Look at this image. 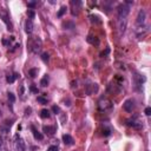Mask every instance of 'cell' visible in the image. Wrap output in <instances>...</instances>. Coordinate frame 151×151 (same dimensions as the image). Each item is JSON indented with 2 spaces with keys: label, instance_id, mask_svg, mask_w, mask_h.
Instances as JSON below:
<instances>
[{
  "label": "cell",
  "instance_id": "cell-31",
  "mask_svg": "<svg viewBox=\"0 0 151 151\" xmlns=\"http://www.w3.org/2000/svg\"><path fill=\"white\" fill-rule=\"evenodd\" d=\"M30 90H31L32 92H34V93H38V89H37L36 87V85H31V86H30Z\"/></svg>",
  "mask_w": 151,
  "mask_h": 151
},
{
  "label": "cell",
  "instance_id": "cell-37",
  "mask_svg": "<svg viewBox=\"0 0 151 151\" xmlns=\"http://www.w3.org/2000/svg\"><path fill=\"white\" fill-rule=\"evenodd\" d=\"M1 144H3V140H1V138H0V148H1Z\"/></svg>",
  "mask_w": 151,
  "mask_h": 151
},
{
  "label": "cell",
  "instance_id": "cell-28",
  "mask_svg": "<svg viewBox=\"0 0 151 151\" xmlns=\"http://www.w3.org/2000/svg\"><path fill=\"white\" fill-rule=\"evenodd\" d=\"M7 95H9V100L11 102V103H14V102H15V96H14L12 92H9Z\"/></svg>",
  "mask_w": 151,
  "mask_h": 151
},
{
  "label": "cell",
  "instance_id": "cell-6",
  "mask_svg": "<svg viewBox=\"0 0 151 151\" xmlns=\"http://www.w3.org/2000/svg\"><path fill=\"white\" fill-rule=\"evenodd\" d=\"M136 107V104H135V100L132 98H129V99H126L123 104V109L125 110L126 112H132V110Z\"/></svg>",
  "mask_w": 151,
  "mask_h": 151
},
{
  "label": "cell",
  "instance_id": "cell-21",
  "mask_svg": "<svg viewBox=\"0 0 151 151\" xmlns=\"http://www.w3.org/2000/svg\"><path fill=\"white\" fill-rule=\"evenodd\" d=\"M18 77H19V74H18V73H13L12 76H7L6 80H7V83H11V84H12V83H14V80H15Z\"/></svg>",
  "mask_w": 151,
  "mask_h": 151
},
{
  "label": "cell",
  "instance_id": "cell-16",
  "mask_svg": "<svg viewBox=\"0 0 151 151\" xmlns=\"http://www.w3.org/2000/svg\"><path fill=\"white\" fill-rule=\"evenodd\" d=\"M87 43H90V44H92V45H96V46H98V45H99V39H98L97 37L89 36V37H87Z\"/></svg>",
  "mask_w": 151,
  "mask_h": 151
},
{
  "label": "cell",
  "instance_id": "cell-22",
  "mask_svg": "<svg viewBox=\"0 0 151 151\" xmlns=\"http://www.w3.org/2000/svg\"><path fill=\"white\" fill-rule=\"evenodd\" d=\"M112 132V129L111 126H104L103 128V135L105 136V137H107V136H110Z\"/></svg>",
  "mask_w": 151,
  "mask_h": 151
},
{
  "label": "cell",
  "instance_id": "cell-12",
  "mask_svg": "<svg viewBox=\"0 0 151 151\" xmlns=\"http://www.w3.org/2000/svg\"><path fill=\"white\" fill-rule=\"evenodd\" d=\"M25 32L27 34H31L32 32H33V22H32V20L27 19L25 22Z\"/></svg>",
  "mask_w": 151,
  "mask_h": 151
},
{
  "label": "cell",
  "instance_id": "cell-13",
  "mask_svg": "<svg viewBox=\"0 0 151 151\" xmlns=\"http://www.w3.org/2000/svg\"><path fill=\"white\" fill-rule=\"evenodd\" d=\"M97 91H98V85L97 84L87 85V87H86V93L87 95H92V93H96Z\"/></svg>",
  "mask_w": 151,
  "mask_h": 151
},
{
  "label": "cell",
  "instance_id": "cell-29",
  "mask_svg": "<svg viewBox=\"0 0 151 151\" xmlns=\"http://www.w3.org/2000/svg\"><path fill=\"white\" fill-rule=\"evenodd\" d=\"M52 111H53L56 115H59V113H60V109H59V106H57V105H54V106L52 107Z\"/></svg>",
  "mask_w": 151,
  "mask_h": 151
},
{
  "label": "cell",
  "instance_id": "cell-5",
  "mask_svg": "<svg viewBox=\"0 0 151 151\" xmlns=\"http://www.w3.org/2000/svg\"><path fill=\"white\" fill-rule=\"evenodd\" d=\"M14 148L15 151H25V142L18 135L15 136V140H14Z\"/></svg>",
  "mask_w": 151,
  "mask_h": 151
},
{
  "label": "cell",
  "instance_id": "cell-4",
  "mask_svg": "<svg viewBox=\"0 0 151 151\" xmlns=\"http://www.w3.org/2000/svg\"><path fill=\"white\" fill-rule=\"evenodd\" d=\"M130 13V6L128 4H122L118 6V15L119 18H126V15Z\"/></svg>",
  "mask_w": 151,
  "mask_h": 151
},
{
  "label": "cell",
  "instance_id": "cell-24",
  "mask_svg": "<svg viewBox=\"0 0 151 151\" xmlns=\"http://www.w3.org/2000/svg\"><path fill=\"white\" fill-rule=\"evenodd\" d=\"M28 74L31 76L32 78H36L37 76H38V69H31V70L28 71Z\"/></svg>",
  "mask_w": 151,
  "mask_h": 151
},
{
  "label": "cell",
  "instance_id": "cell-27",
  "mask_svg": "<svg viewBox=\"0 0 151 151\" xmlns=\"http://www.w3.org/2000/svg\"><path fill=\"white\" fill-rule=\"evenodd\" d=\"M37 102H38V103H40V104H43V105H44V104H47V99H46V98H44V97H38L37 98Z\"/></svg>",
  "mask_w": 151,
  "mask_h": 151
},
{
  "label": "cell",
  "instance_id": "cell-34",
  "mask_svg": "<svg viewBox=\"0 0 151 151\" xmlns=\"http://www.w3.org/2000/svg\"><path fill=\"white\" fill-rule=\"evenodd\" d=\"M31 112H32V109H31V107H27V109L25 110V115L26 116H30V115H31Z\"/></svg>",
  "mask_w": 151,
  "mask_h": 151
},
{
  "label": "cell",
  "instance_id": "cell-18",
  "mask_svg": "<svg viewBox=\"0 0 151 151\" xmlns=\"http://www.w3.org/2000/svg\"><path fill=\"white\" fill-rule=\"evenodd\" d=\"M89 18H90V21L92 22V24H100L102 22L99 17H98V15H95V14H90Z\"/></svg>",
  "mask_w": 151,
  "mask_h": 151
},
{
  "label": "cell",
  "instance_id": "cell-32",
  "mask_svg": "<svg viewBox=\"0 0 151 151\" xmlns=\"http://www.w3.org/2000/svg\"><path fill=\"white\" fill-rule=\"evenodd\" d=\"M47 151H58V148L56 145H51L50 148L47 149Z\"/></svg>",
  "mask_w": 151,
  "mask_h": 151
},
{
  "label": "cell",
  "instance_id": "cell-15",
  "mask_svg": "<svg viewBox=\"0 0 151 151\" xmlns=\"http://www.w3.org/2000/svg\"><path fill=\"white\" fill-rule=\"evenodd\" d=\"M63 142H64L66 145H73V144H74V139L71 137L70 135H64V136H63Z\"/></svg>",
  "mask_w": 151,
  "mask_h": 151
},
{
  "label": "cell",
  "instance_id": "cell-7",
  "mask_svg": "<svg viewBox=\"0 0 151 151\" xmlns=\"http://www.w3.org/2000/svg\"><path fill=\"white\" fill-rule=\"evenodd\" d=\"M145 19H146V13L144 10H139V12H138L137 14V20H136V24H137V26H142L144 25V22H145Z\"/></svg>",
  "mask_w": 151,
  "mask_h": 151
},
{
  "label": "cell",
  "instance_id": "cell-26",
  "mask_svg": "<svg viewBox=\"0 0 151 151\" xmlns=\"http://www.w3.org/2000/svg\"><path fill=\"white\" fill-rule=\"evenodd\" d=\"M27 17H28V19L30 20L34 19V18H36V12H34L33 10H28L27 11Z\"/></svg>",
  "mask_w": 151,
  "mask_h": 151
},
{
  "label": "cell",
  "instance_id": "cell-1",
  "mask_svg": "<svg viewBox=\"0 0 151 151\" xmlns=\"http://www.w3.org/2000/svg\"><path fill=\"white\" fill-rule=\"evenodd\" d=\"M41 45L43 43L39 37H32V38H30V41L27 43V47L31 50V52L38 53V51L41 48Z\"/></svg>",
  "mask_w": 151,
  "mask_h": 151
},
{
  "label": "cell",
  "instance_id": "cell-23",
  "mask_svg": "<svg viewBox=\"0 0 151 151\" xmlns=\"http://www.w3.org/2000/svg\"><path fill=\"white\" fill-rule=\"evenodd\" d=\"M66 11H67V7H66V6H62V7H60V10L58 11V13H57L58 18H62L63 15L66 13Z\"/></svg>",
  "mask_w": 151,
  "mask_h": 151
},
{
  "label": "cell",
  "instance_id": "cell-30",
  "mask_svg": "<svg viewBox=\"0 0 151 151\" xmlns=\"http://www.w3.org/2000/svg\"><path fill=\"white\" fill-rule=\"evenodd\" d=\"M110 53V48H106L105 51H103V52H100V57H105L107 56V54Z\"/></svg>",
  "mask_w": 151,
  "mask_h": 151
},
{
  "label": "cell",
  "instance_id": "cell-11",
  "mask_svg": "<svg viewBox=\"0 0 151 151\" xmlns=\"http://www.w3.org/2000/svg\"><path fill=\"white\" fill-rule=\"evenodd\" d=\"M43 131L46 135H48V136H53L54 132H56V128L54 126H50V125H44L43 126Z\"/></svg>",
  "mask_w": 151,
  "mask_h": 151
},
{
  "label": "cell",
  "instance_id": "cell-20",
  "mask_svg": "<svg viewBox=\"0 0 151 151\" xmlns=\"http://www.w3.org/2000/svg\"><path fill=\"white\" fill-rule=\"evenodd\" d=\"M74 22L73 21H65L63 22V27L65 28V30H72V28H74Z\"/></svg>",
  "mask_w": 151,
  "mask_h": 151
},
{
  "label": "cell",
  "instance_id": "cell-14",
  "mask_svg": "<svg viewBox=\"0 0 151 151\" xmlns=\"http://www.w3.org/2000/svg\"><path fill=\"white\" fill-rule=\"evenodd\" d=\"M31 130H32V133H33V137L36 138L37 140H43V138H44V136H43L41 133H40L39 131H38V130L36 129V128H34L33 125L31 126Z\"/></svg>",
  "mask_w": 151,
  "mask_h": 151
},
{
  "label": "cell",
  "instance_id": "cell-35",
  "mask_svg": "<svg viewBox=\"0 0 151 151\" xmlns=\"http://www.w3.org/2000/svg\"><path fill=\"white\" fill-rule=\"evenodd\" d=\"M28 7L34 9V7H36V3H28Z\"/></svg>",
  "mask_w": 151,
  "mask_h": 151
},
{
  "label": "cell",
  "instance_id": "cell-19",
  "mask_svg": "<svg viewBox=\"0 0 151 151\" xmlns=\"http://www.w3.org/2000/svg\"><path fill=\"white\" fill-rule=\"evenodd\" d=\"M51 113H50V110L47 109H43L41 111H40V117L43 118V119H47V118H50Z\"/></svg>",
  "mask_w": 151,
  "mask_h": 151
},
{
  "label": "cell",
  "instance_id": "cell-25",
  "mask_svg": "<svg viewBox=\"0 0 151 151\" xmlns=\"http://www.w3.org/2000/svg\"><path fill=\"white\" fill-rule=\"evenodd\" d=\"M41 60L44 63H48V60H50V54H48L47 52H44V53L41 54Z\"/></svg>",
  "mask_w": 151,
  "mask_h": 151
},
{
  "label": "cell",
  "instance_id": "cell-36",
  "mask_svg": "<svg viewBox=\"0 0 151 151\" xmlns=\"http://www.w3.org/2000/svg\"><path fill=\"white\" fill-rule=\"evenodd\" d=\"M4 45H9V41H7V40H6V39H4Z\"/></svg>",
  "mask_w": 151,
  "mask_h": 151
},
{
  "label": "cell",
  "instance_id": "cell-8",
  "mask_svg": "<svg viewBox=\"0 0 151 151\" xmlns=\"http://www.w3.org/2000/svg\"><path fill=\"white\" fill-rule=\"evenodd\" d=\"M133 80H135V84L137 85V86H142V84H144V83L146 81V78L143 74H139V73H135Z\"/></svg>",
  "mask_w": 151,
  "mask_h": 151
},
{
  "label": "cell",
  "instance_id": "cell-33",
  "mask_svg": "<svg viewBox=\"0 0 151 151\" xmlns=\"http://www.w3.org/2000/svg\"><path fill=\"white\" fill-rule=\"evenodd\" d=\"M144 113H145L146 116H150L151 115V107H146V109L144 110Z\"/></svg>",
  "mask_w": 151,
  "mask_h": 151
},
{
  "label": "cell",
  "instance_id": "cell-2",
  "mask_svg": "<svg viewBox=\"0 0 151 151\" xmlns=\"http://www.w3.org/2000/svg\"><path fill=\"white\" fill-rule=\"evenodd\" d=\"M98 107H99V110L100 111H110V110H112V107H113V104H112V102L110 100V99H106V98H102L98 102Z\"/></svg>",
  "mask_w": 151,
  "mask_h": 151
},
{
  "label": "cell",
  "instance_id": "cell-10",
  "mask_svg": "<svg viewBox=\"0 0 151 151\" xmlns=\"http://www.w3.org/2000/svg\"><path fill=\"white\" fill-rule=\"evenodd\" d=\"M126 28V19L125 18H119L118 20V30H119V34L124 33Z\"/></svg>",
  "mask_w": 151,
  "mask_h": 151
},
{
  "label": "cell",
  "instance_id": "cell-3",
  "mask_svg": "<svg viewBox=\"0 0 151 151\" xmlns=\"http://www.w3.org/2000/svg\"><path fill=\"white\" fill-rule=\"evenodd\" d=\"M0 18L3 19V21L5 22L6 25H7V30H13L12 28V24H11V20H10V14H9V11L6 9H4V7H1L0 6Z\"/></svg>",
  "mask_w": 151,
  "mask_h": 151
},
{
  "label": "cell",
  "instance_id": "cell-17",
  "mask_svg": "<svg viewBox=\"0 0 151 151\" xmlns=\"http://www.w3.org/2000/svg\"><path fill=\"white\" fill-rule=\"evenodd\" d=\"M48 83H50V77L47 74H45L41 78V80H40V85L43 87H46V86H48Z\"/></svg>",
  "mask_w": 151,
  "mask_h": 151
},
{
  "label": "cell",
  "instance_id": "cell-9",
  "mask_svg": "<svg viewBox=\"0 0 151 151\" xmlns=\"http://www.w3.org/2000/svg\"><path fill=\"white\" fill-rule=\"evenodd\" d=\"M126 125L128 126H131V128H135V129H140L142 128V123L139 120H137L136 118H131V119H128L126 120Z\"/></svg>",
  "mask_w": 151,
  "mask_h": 151
}]
</instances>
